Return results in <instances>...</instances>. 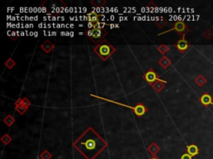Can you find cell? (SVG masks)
<instances>
[{"label":"cell","mask_w":213,"mask_h":159,"mask_svg":"<svg viewBox=\"0 0 213 159\" xmlns=\"http://www.w3.org/2000/svg\"><path fill=\"white\" fill-rule=\"evenodd\" d=\"M73 146L86 159H96L108 147V142L90 126L73 142Z\"/></svg>","instance_id":"6da1fadb"},{"label":"cell","mask_w":213,"mask_h":159,"mask_svg":"<svg viewBox=\"0 0 213 159\" xmlns=\"http://www.w3.org/2000/svg\"><path fill=\"white\" fill-rule=\"evenodd\" d=\"M116 48L106 40L103 41L95 46L93 51L97 56H99L103 61H106L116 52Z\"/></svg>","instance_id":"7a4b0ae2"},{"label":"cell","mask_w":213,"mask_h":159,"mask_svg":"<svg viewBox=\"0 0 213 159\" xmlns=\"http://www.w3.org/2000/svg\"><path fill=\"white\" fill-rule=\"evenodd\" d=\"M108 31L106 28H93V29H87L85 31V35L89 39L90 41L93 42L94 44L98 45L101 43L103 40H105V37L107 36Z\"/></svg>","instance_id":"3957f363"},{"label":"cell","mask_w":213,"mask_h":159,"mask_svg":"<svg viewBox=\"0 0 213 159\" xmlns=\"http://www.w3.org/2000/svg\"><path fill=\"white\" fill-rule=\"evenodd\" d=\"M176 31L180 36H186V34L190 32V28L188 27V26L184 22L182 21H177V22H174V24L172 25V27L167 30L166 31H163L162 33H159L158 36H161V35H163L165 33H168L170 31Z\"/></svg>","instance_id":"277c9868"},{"label":"cell","mask_w":213,"mask_h":159,"mask_svg":"<svg viewBox=\"0 0 213 159\" xmlns=\"http://www.w3.org/2000/svg\"><path fill=\"white\" fill-rule=\"evenodd\" d=\"M174 46L176 47V49H177V51L183 54V53L186 52L187 50L190 49L191 45L186 39V36H180V38L175 42Z\"/></svg>","instance_id":"5b68a950"},{"label":"cell","mask_w":213,"mask_h":159,"mask_svg":"<svg viewBox=\"0 0 213 159\" xmlns=\"http://www.w3.org/2000/svg\"><path fill=\"white\" fill-rule=\"evenodd\" d=\"M101 15L97 13L96 12H88L87 14V20L88 22V29L97 28V24L99 23V19Z\"/></svg>","instance_id":"8992f818"},{"label":"cell","mask_w":213,"mask_h":159,"mask_svg":"<svg viewBox=\"0 0 213 159\" xmlns=\"http://www.w3.org/2000/svg\"><path fill=\"white\" fill-rule=\"evenodd\" d=\"M143 80H144L145 81L148 82L150 85H152L153 83H155L158 80L160 79L159 75L156 72L155 70H153V68H149V69L143 74Z\"/></svg>","instance_id":"52a82bcc"},{"label":"cell","mask_w":213,"mask_h":159,"mask_svg":"<svg viewBox=\"0 0 213 159\" xmlns=\"http://www.w3.org/2000/svg\"><path fill=\"white\" fill-rule=\"evenodd\" d=\"M132 109L134 113L138 116V118L143 117V116L148 111V107H147L144 104H143V103H138L134 107L132 108Z\"/></svg>","instance_id":"ba28073f"},{"label":"cell","mask_w":213,"mask_h":159,"mask_svg":"<svg viewBox=\"0 0 213 159\" xmlns=\"http://www.w3.org/2000/svg\"><path fill=\"white\" fill-rule=\"evenodd\" d=\"M198 100L199 102H200L204 107H206V108L209 107L210 105H213V97L211 96L209 93H207V92H205V93L199 98Z\"/></svg>","instance_id":"9c48e42d"},{"label":"cell","mask_w":213,"mask_h":159,"mask_svg":"<svg viewBox=\"0 0 213 159\" xmlns=\"http://www.w3.org/2000/svg\"><path fill=\"white\" fill-rule=\"evenodd\" d=\"M40 47H41V49L44 51V52L47 53V54H49V53L51 52L53 49H54L55 45L53 43H52L49 40H45V41L41 44Z\"/></svg>","instance_id":"30bf717a"},{"label":"cell","mask_w":213,"mask_h":159,"mask_svg":"<svg viewBox=\"0 0 213 159\" xmlns=\"http://www.w3.org/2000/svg\"><path fill=\"white\" fill-rule=\"evenodd\" d=\"M166 84H167V81L159 79L155 83H153V84H152V87H153V89H154L157 93H160V92L163 90V89H164L165 86H166Z\"/></svg>","instance_id":"8fae6325"},{"label":"cell","mask_w":213,"mask_h":159,"mask_svg":"<svg viewBox=\"0 0 213 159\" xmlns=\"http://www.w3.org/2000/svg\"><path fill=\"white\" fill-rule=\"evenodd\" d=\"M147 151H148L152 156H157V154L161 151V147H160L155 142H153L148 147H147Z\"/></svg>","instance_id":"7c38bea8"},{"label":"cell","mask_w":213,"mask_h":159,"mask_svg":"<svg viewBox=\"0 0 213 159\" xmlns=\"http://www.w3.org/2000/svg\"><path fill=\"white\" fill-rule=\"evenodd\" d=\"M29 106H25L23 104L18 103V102L14 101V109L19 113L20 115H23L27 111L29 110Z\"/></svg>","instance_id":"4fadbf2b"},{"label":"cell","mask_w":213,"mask_h":159,"mask_svg":"<svg viewBox=\"0 0 213 159\" xmlns=\"http://www.w3.org/2000/svg\"><path fill=\"white\" fill-rule=\"evenodd\" d=\"M172 60L169 57H167V55H163L159 60H158V64L162 66L163 69H167L170 65H172Z\"/></svg>","instance_id":"5bb4252c"},{"label":"cell","mask_w":213,"mask_h":159,"mask_svg":"<svg viewBox=\"0 0 213 159\" xmlns=\"http://www.w3.org/2000/svg\"><path fill=\"white\" fill-rule=\"evenodd\" d=\"M186 153H188L189 155H191V157H195L199 153V148L196 144L189 145L186 147Z\"/></svg>","instance_id":"9a60e30c"},{"label":"cell","mask_w":213,"mask_h":159,"mask_svg":"<svg viewBox=\"0 0 213 159\" xmlns=\"http://www.w3.org/2000/svg\"><path fill=\"white\" fill-rule=\"evenodd\" d=\"M3 123H4L8 127H11V126H13V124L16 122V119H15V118L12 115V114H10L9 113V114H8V115L3 119Z\"/></svg>","instance_id":"2e32d148"},{"label":"cell","mask_w":213,"mask_h":159,"mask_svg":"<svg viewBox=\"0 0 213 159\" xmlns=\"http://www.w3.org/2000/svg\"><path fill=\"white\" fill-rule=\"evenodd\" d=\"M206 82H207V80H206V78L202 75H199L195 79V83H196L199 87L204 86V85L206 84Z\"/></svg>","instance_id":"e0dca14e"},{"label":"cell","mask_w":213,"mask_h":159,"mask_svg":"<svg viewBox=\"0 0 213 159\" xmlns=\"http://www.w3.org/2000/svg\"><path fill=\"white\" fill-rule=\"evenodd\" d=\"M154 23L158 26V28H163V27L167 24V20L166 17H161L159 19L155 20V21H154Z\"/></svg>","instance_id":"ac0fdd59"},{"label":"cell","mask_w":213,"mask_h":159,"mask_svg":"<svg viewBox=\"0 0 213 159\" xmlns=\"http://www.w3.org/2000/svg\"><path fill=\"white\" fill-rule=\"evenodd\" d=\"M157 49H158V51H159L162 55H165L168 51H169L170 46L166 45V44H162V45L158 46V47H157Z\"/></svg>","instance_id":"d6986e66"},{"label":"cell","mask_w":213,"mask_h":159,"mask_svg":"<svg viewBox=\"0 0 213 159\" xmlns=\"http://www.w3.org/2000/svg\"><path fill=\"white\" fill-rule=\"evenodd\" d=\"M16 65H17V63L15 62V60L11 57L8 58V59L4 62V65L8 69V70H12L13 68L14 67V66H16Z\"/></svg>","instance_id":"ffe728a7"},{"label":"cell","mask_w":213,"mask_h":159,"mask_svg":"<svg viewBox=\"0 0 213 159\" xmlns=\"http://www.w3.org/2000/svg\"><path fill=\"white\" fill-rule=\"evenodd\" d=\"M1 142L3 143V144L5 145V146H7V145H8L10 143V142H12V137L10 136L9 134H8V133H5V134H3L1 137Z\"/></svg>","instance_id":"44dd1931"},{"label":"cell","mask_w":213,"mask_h":159,"mask_svg":"<svg viewBox=\"0 0 213 159\" xmlns=\"http://www.w3.org/2000/svg\"><path fill=\"white\" fill-rule=\"evenodd\" d=\"M91 3L94 7H103L105 4H106V0H91Z\"/></svg>","instance_id":"7402d4cb"},{"label":"cell","mask_w":213,"mask_h":159,"mask_svg":"<svg viewBox=\"0 0 213 159\" xmlns=\"http://www.w3.org/2000/svg\"><path fill=\"white\" fill-rule=\"evenodd\" d=\"M15 101L18 102V103H20V104H23V105L25 106H31L32 104V102L29 100L27 97H24V98H18V99H17V100H15Z\"/></svg>","instance_id":"603a6c76"},{"label":"cell","mask_w":213,"mask_h":159,"mask_svg":"<svg viewBox=\"0 0 213 159\" xmlns=\"http://www.w3.org/2000/svg\"><path fill=\"white\" fill-rule=\"evenodd\" d=\"M53 157V155L49 150H44V152L40 154V158L41 159H51Z\"/></svg>","instance_id":"cb8c5ba5"},{"label":"cell","mask_w":213,"mask_h":159,"mask_svg":"<svg viewBox=\"0 0 213 159\" xmlns=\"http://www.w3.org/2000/svg\"><path fill=\"white\" fill-rule=\"evenodd\" d=\"M213 36V31H211V29H206L205 30V31L203 32V37L206 38V40H210V39L212 38Z\"/></svg>","instance_id":"d4e9b609"},{"label":"cell","mask_w":213,"mask_h":159,"mask_svg":"<svg viewBox=\"0 0 213 159\" xmlns=\"http://www.w3.org/2000/svg\"><path fill=\"white\" fill-rule=\"evenodd\" d=\"M181 159H192V157H191V155H189L188 153H184L181 157Z\"/></svg>","instance_id":"484cf974"},{"label":"cell","mask_w":213,"mask_h":159,"mask_svg":"<svg viewBox=\"0 0 213 159\" xmlns=\"http://www.w3.org/2000/svg\"><path fill=\"white\" fill-rule=\"evenodd\" d=\"M147 7H148V8H149V7H155V8H156V7H158V6H157V4H156L155 2H153V1H150V2H149V3L147 5Z\"/></svg>","instance_id":"4316f807"},{"label":"cell","mask_w":213,"mask_h":159,"mask_svg":"<svg viewBox=\"0 0 213 159\" xmlns=\"http://www.w3.org/2000/svg\"><path fill=\"white\" fill-rule=\"evenodd\" d=\"M149 159H160V158H158L157 156H152V157H150Z\"/></svg>","instance_id":"83f0119b"}]
</instances>
